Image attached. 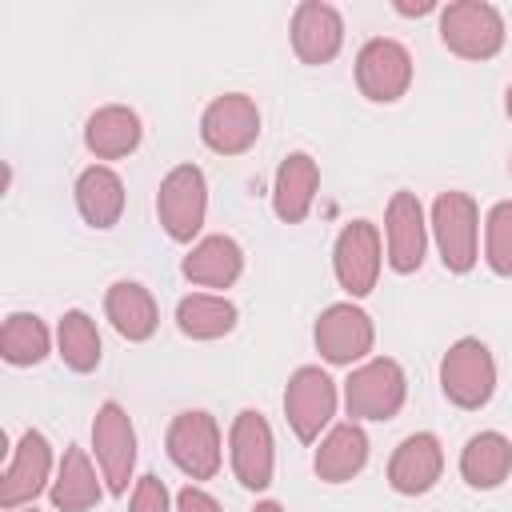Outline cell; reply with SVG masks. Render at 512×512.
<instances>
[{
	"label": "cell",
	"instance_id": "19",
	"mask_svg": "<svg viewBox=\"0 0 512 512\" xmlns=\"http://www.w3.org/2000/svg\"><path fill=\"white\" fill-rule=\"evenodd\" d=\"M140 116L124 104H104L88 116L84 124V144L96 160H120V156H132L140 148Z\"/></svg>",
	"mask_w": 512,
	"mask_h": 512
},
{
	"label": "cell",
	"instance_id": "32",
	"mask_svg": "<svg viewBox=\"0 0 512 512\" xmlns=\"http://www.w3.org/2000/svg\"><path fill=\"white\" fill-rule=\"evenodd\" d=\"M432 8H436L432 0H420V4H404V0H400V4H396V12H404V16H424V12H432Z\"/></svg>",
	"mask_w": 512,
	"mask_h": 512
},
{
	"label": "cell",
	"instance_id": "31",
	"mask_svg": "<svg viewBox=\"0 0 512 512\" xmlns=\"http://www.w3.org/2000/svg\"><path fill=\"white\" fill-rule=\"evenodd\" d=\"M176 512H220V504H216L204 488L188 484V488H180V496H176Z\"/></svg>",
	"mask_w": 512,
	"mask_h": 512
},
{
	"label": "cell",
	"instance_id": "35",
	"mask_svg": "<svg viewBox=\"0 0 512 512\" xmlns=\"http://www.w3.org/2000/svg\"><path fill=\"white\" fill-rule=\"evenodd\" d=\"M28 512H36V508H28Z\"/></svg>",
	"mask_w": 512,
	"mask_h": 512
},
{
	"label": "cell",
	"instance_id": "27",
	"mask_svg": "<svg viewBox=\"0 0 512 512\" xmlns=\"http://www.w3.org/2000/svg\"><path fill=\"white\" fill-rule=\"evenodd\" d=\"M52 352V332L32 312H12L0 328V356L12 368H32Z\"/></svg>",
	"mask_w": 512,
	"mask_h": 512
},
{
	"label": "cell",
	"instance_id": "21",
	"mask_svg": "<svg viewBox=\"0 0 512 512\" xmlns=\"http://www.w3.org/2000/svg\"><path fill=\"white\" fill-rule=\"evenodd\" d=\"M104 312H108L112 328L132 344L152 340V332L160 324V308H156L152 292L144 284H136V280H116L108 288V296H104Z\"/></svg>",
	"mask_w": 512,
	"mask_h": 512
},
{
	"label": "cell",
	"instance_id": "26",
	"mask_svg": "<svg viewBox=\"0 0 512 512\" xmlns=\"http://www.w3.org/2000/svg\"><path fill=\"white\" fill-rule=\"evenodd\" d=\"M236 320H240L236 304L216 292H192L176 304V324L192 340H220L236 328Z\"/></svg>",
	"mask_w": 512,
	"mask_h": 512
},
{
	"label": "cell",
	"instance_id": "2",
	"mask_svg": "<svg viewBox=\"0 0 512 512\" xmlns=\"http://www.w3.org/2000/svg\"><path fill=\"white\" fill-rule=\"evenodd\" d=\"M440 392L464 412H476V408H484L492 400V392H496V360H492L484 340L464 336L444 352V360H440Z\"/></svg>",
	"mask_w": 512,
	"mask_h": 512
},
{
	"label": "cell",
	"instance_id": "24",
	"mask_svg": "<svg viewBox=\"0 0 512 512\" xmlns=\"http://www.w3.org/2000/svg\"><path fill=\"white\" fill-rule=\"evenodd\" d=\"M512 472V440L500 432H476L460 452V476L476 492H492Z\"/></svg>",
	"mask_w": 512,
	"mask_h": 512
},
{
	"label": "cell",
	"instance_id": "1",
	"mask_svg": "<svg viewBox=\"0 0 512 512\" xmlns=\"http://www.w3.org/2000/svg\"><path fill=\"white\" fill-rule=\"evenodd\" d=\"M428 228H432L436 252H440L448 272L464 276L476 268V260H480V208L468 192H456V188L440 192L432 200Z\"/></svg>",
	"mask_w": 512,
	"mask_h": 512
},
{
	"label": "cell",
	"instance_id": "6",
	"mask_svg": "<svg viewBox=\"0 0 512 512\" xmlns=\"http://www.w3.org/2000/svg\"><path fill=\"white\" fill-rule=\"evenodd\" d=\"M380 260H384V244H380V228L372 220H348L332 244V272L340 280V288L360 300L376 288L380 280Z\"/></svg>",
	"mask_w": 512,
	"mask_h": 512
},
{
	"label": "cell",
	"instance_id": "8",
	"mask_svg": "<svg viewBox=\"0 0 512 512\" xmlns=\"http://www.w3.org/2000/svg\"><path fill=\"white\" fill-rule=\"evenodd\" d=\"M92 448H96L100 476L108 480V492L124 496L128 480H132V468H136V428H132L128 412L116 400L100 404V412L92 420Z\"/></svg>",
	"mask_w": 512,
	"mask_h": 512
},
{
	"label": "cell",
	"instance_id": "11",
	"mask_svg": "<svg viewBox=\"0 0 512 512\" xmlns=\"http://www.w3.org/2000/svg\"><path fill=\"white\" fill-rule=\"evenodd\" d=\"M260 136V108L244 92L216 96L200 116V140L220 156H240Z\"/></svg>",
	"mask_w": 512,
	"mask_h": 512
},
{
	"label": "cell",
	"instance_id": "13",
	"mask_svg": "<svg viewBox=\"0 0 512 512\" xmlns=\"http://www.w3.org/2000/svg\"><path fill=\"white\" fill-rule=\"evenodd\" d=\"M356 84L368 100L376 104H392L408 92L412 84V56L400 40H388V36H372L360 56H356Z\"/></svg>",
	"mask_w": 512,
	"mask_h": 512
},
{
	"label": "cell",
	"instance_id": "10",
	"mask_svg": "<svg viewBox=\"0 0 512 512\" xmlns=\"http://www.w3.org/2000/svg\"><path fill=\"white\" fill-rule=\"evenodd\" d=\"M164 448L188 480H212L220 472V428L208 412H180L168 424Z\"/></svg>",
	"mask_w": 512,
	"mask_h": 512
},
{
	"label": "cell",
	"instance_id": "4",
	"mask_svg": "<svg viewBox=\"0 0 512 512\" xmlns=\"http://www.w3.org/2000/svg\"><path fill=\"white\" fill-rule=\"evenodd\" d=\"M440 40L460 60H492L504 48V16L484 0H456L440 12Z\"/></svg>",
	"mask_w": 512,
	"mask_h": 512
},
{
	"label": "cell",
	"instance_id": "3",
	"mask_svg": "<svg viewBox=\"0 0 512 512\" xmlns=\"http://www.w3.org/2000/svg\"><path fill=\"white\" fill-rule=\"evenodd\" d=\"M408 380L404 368L388 356H372L344 380V408L352 420H392L404 408Z\"/></svg>",
	"mask_w": 512,
	"mask_h": 512
},
{
	"label": "cell",
	"instance_id": "34",
	"mask_svg": "<svg viewBox=\"0 0 512 512\" xmlns=\"http://www.w3.org/2000/svg\"><path fill=\"white\" fill-rule=\"evenodd\" d=\"M504 108H508V120H512V84H508V92H504Z\"/></svg>",
	"mask_w": 512,
	"mask_h": 512
},
{
	"label": "cell",
	"instance_id": "17",
	"mask_svg": "<svg viewBox=\"0 0 512 512\" xmlns=\"http://www.w3.org/2000/svg\"><path fill=\"white\" fill-rule=\"evenodd\" d=\"M340 44H344V20L332 4H324V0L296 4V12H292V48L304 64L316 68V64L336 60Z\"/></svg>",
	"mask_w": 512,
	"mask_h": 512
},
{
	"label": "cell",
	"instance_id": "12",
	"mask_svg": "<svg viewBox=\"0 0 512 512\" xmlns=\"http://www.w3.org/2000/svg\"><path fill=\"white\" fill-rule=\"evenodd\" d=\"M44 488H52V444L44 440V432L28 428L20 444L12 448V460L0 476V508L16 512L32 504Z\"/></svg>",
	"mask_w": 512,
	"mask_h": 512
},
{
	"label": "cell",
	"instance_id": "33",
	"mask_svg": "<svg viewBox=\"0 0 512 512\" xmlns=\"http://www.w3.org/2000/svg\"><path fill=\"white\" fill-rule=\"evenodd\" d=\"M252 512H284V508H280V504H276V500H260V504H256V508H252Z\"/></svg>",
	"mask_w": 512,
	"mask_h": 512
},
{
	"label": "cell",
	"instance_id": "28",
	"mask_svg": "<svg viewBox=\"0 0 512 512\" xmlns=\"http://www.w3.org/2000/svg\"><path fill=\"white\" fill-rule=\"evenodd\" d=\"M56 352L72 372H92L100 364V332L96 320L80 308L64 312L56 324Z\"/></svg>",
	"mask_w": 512,
	"mask_h": 512
},
{
	"label": "cell",
	"instance_id": "23",
	"mask_svg": "<svg viewBox=\"0 0 512 512\" xmlns=\"http://www.w3.org/2000/svg\"><path fill=\"white\" fill-rule=\"evenodd\" d=\"M48 496H52V508H56V512H88V508L100 504L104 492H100L96 468H92V460H88L84 448H76V444L64 448Z\"/></svg>",
	"mask_w": 512,
	"mask_h": 512
},
{
	"label": "cell",
	"instance_id": "9",
	"mask_svg": "<svg viewBox=\"0 0 512 512\" xmlns=\"http://www.w3.org/2000/svg\"><path fill=\"white\" fill-rule=\"evenodd\" d=\"M316 352L328 360V364H340V368H352L356 360H364L376 344V328H372V316L364 308H356L352 300L344 304H328L316 320Z\"/></svg>",
	"mask_w": 512,
	"mask_h": 512
},
{
	"label": "cell",
	"instance_id": "20",
	"mask_svg": "<svg viewBox=\"0 0 512 512\" xmlns=\"http://www.w3.org/2000/svg\"><path fill=\"white\" fill-rule=\"evenodd\" d=\"M180 272L200 288H232L244 272V252L232 236L216 232V236H204L200 244H192Z\"/></svg>",
	"mask_w": 512,
	"mask_h": 512
},
{
	"label": "cell",
	"instance_id": "5",
	"mask_svg": "<svg viewBox=\"0 0 512 512\" xmlns=\"http://www.w3.org/2000/svg\"><path fill=\"white\" fill-rule=\"evenodd\" d=\"M204 212H208V184L204 172L196 164H176L156 192V216L164 224V232L176 244H188L200 228H204Z\"/></svg>",
	"mask_w": 512,
	"mask_h": 512
},
{
	"label": "cell",
	"instance_id": "22",
	"mask_svg": "<svg viewBox=\"0 0 512 512\" xmlns=\"http://www.w3.org/2000/svg\"><path fill=\"white\" fill-rule=\"evenodd\" d=\"M312 464H316V476H320L324 484H344V480L360 476L364 464H368V436H364V428H360L356 420L336 424V428L320 440Z\"/></svg>",
	"mask_w": 512,
	"mask_h": 512
},
{
	"label": "cell",
	"instance_id": "14",
	"mask_svg": "<svg viewBox=\"0 0 512 512\" xmlns=\"http://www.w3.org/2000/svg\"><path fill=\"white\" fill-rule=\"evenodd\" d=\"M228 452H232V472L244 488L264 492L272 484L276 444H272V428L260 412H252V408L236 412V420L228 428Z\"/></svg>",
	"mask_w": 512,
	"mask_h": 512
},
{
	"label": "cell",
	"instance_id": "29",
	"mask_svg": "<svg viewBox=\"0 0 512 512\" xmlns=\"http://www.w3.org/2000/svg\"><path fill=\"white\" fill-rule=\"evenodd\" d=\"M484 260L496 276H512V200L492 204L484 220Z\"/></svg>",
	"mask_w": 512,
	"mask_h": 512
},
{
	"label": "cell",
	"instance_id": "7",
	"mask_svg": "<svg viewBox=\"0 0 512 512\" xmlns=\"http://www.w3.org/2000/svg\"><path fill=\"white\" fill-rule=\"evenodd\" d=\"M284 416H288L296 440H304V444L320 440V432L336 416V380L316 364L296 368L284 388Z\"/></svg>",
	"mask_w": 512,
	"mask_h": 512
},
{
	"label": "cell",
	"instance_id": "16",
	"mask_svg": "<svg viewBox=\"0 0 512 512\" xmlns=\"http://www.w3.org/2000/svg\"><path fill=\"white\" fill-rule=\"evenodd\" d=\"M444 472V448L432 432H412L396 444L392 460H388V484L400 496H424L436 488Z\"/></svg>",
	"mask_w": 512,
	"mask_h": 512
},
{
	"label": "cell",
	"instance_id": "25",
	"mask_svg": "<svg viewBox=\"0 0 512 512\" xmlns=\"http://www.w3.org/2000/svg\"><path fill=\"white\" fill-rule=\"evenodd\" d=\"M76 208L84 216V224L92 228H112L120 224V212H124V180L104 168V164H92L76 176Z\"/></svg>",
	"mask_w": 512,
	"mask_h": 512
},
{
	"label": "cell",
	"instance_id": "18",
	"mask_svg": "<svg viewBox=\"0 0 512 512\" xmlns=\"http://www.w3.org/2000/svg\"><path fill=\"white\" fill-rule=\"evenodd\" d=\"M320 188V168L308 152H288L276 168V184H272V212L284 224H300L312 212Z\"/></svg>",
	"mask_w": 512,
	"mask_h": 512
},
{
	"label": "cell",
	"instance_id": "30",
	"mask_svg": "<svg viewBox=\"0 0 512 512\" xmlns=\"http://www.w3.org/2000/svg\"><path fill=\"white\" fill-rule=\"evenodd\" d=\"M128 512H172L168 508V488H164V480L160 476H140L136 480V488H132V508Z\"/></svg>",
	"mask_w": 512,
	"mask_h": 512
},
{
	"label": "cell",
	"instance_id": "15",
	"mask_svg": "<svg viewBox=\"0 0 512 512\" xmlns=\"http://www.w3.org/2000/svg\"><path fill=\"white\" fill-rule=\"evenodd\" d=\"M384 236H388V268L408 276L424 264L428 248V220L416 200V192H392L384 212Z\"/></svg>",
	"mask_w": 512,
	"mask_h": 512
}]
</instances>
